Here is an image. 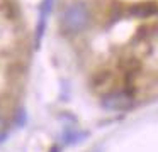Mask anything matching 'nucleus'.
<instances>
[{
    "instance_id": "obj_1",
    "label": "nucleus",
    "mask_w": 158,
    "mask_h": 152,
    "mask_svg": "<svg viewBox=\"0 0 158 152\" xmlns=\"http://www.w3.org/2000/svg\"><path fill=\"white\" fill-rule=\"evenodd\" d=\"M89 20L90 14L85 3H72L61 15V29L65 34H78L89 25Z\"/></svg>"
},
{
    "instance_id": "obj_2",
    "label": "nucleus",
    "mask_w": 158,
    "mask_h": 152,
    "mask_svg": "<svg viewBox=\"0 0 158 152\" xmlns=\"http://www.w3.org/2000/svg\"><path fill=\"white\" fill-rule=\"evenodd\" d=\"M102 107L110 111H123L133 107V95L127 91H112L102 98Z\"/></svg>"
},
{
    "instance_id": "obj_3",
    "label": "nucleus",
    "mask_w": 158,
    "mask_h": 152,
    "mask_svg": "<svg viewBox=\"0 0 158 152\" xmlns=\"http://www.w3.org/2000/svg\"><path fill=\"white\" fill-rule=\"evenodd\" d=\"M53 3L55 0H43L41 7H39V17H38V25H36V47L41 46L43 36L46 30V24H48V17L53 10Z\"/></svg>"
},
{
    "instance_id": "obj_4",
    "label": "nucleus",
    "mask_w": 158,
    "mask_h": 152,
    "mask_svg": "<svg viewBox=\"0 0 158 152\" xmlns=\"http://www.w3.org/2000/svg\"><path fill=\"white\" fill-rule=\"evenodd\" d=\"M158 12V3L150 0V2H139V3H134L127 9V14L133 17H139V19H144V17H150L153 14Z\"/></svg>"
},
{
    "instance_id": "obj_5",
    "label": "nucleus",
    "mask_w": 158,
    "mask_h": 152,
    "mask_svg": "<svg viewBox=\"0 0 158 152\" xmlns=\"http://www.w3.org/2000/svg\"><path fill=\"white\" fill-rule=\"evenodd\" d=\"M141 68V63L136 59V57H127V59L121 61V69L126 74H136Z\"/></svg>"
},
{
    "instance_id": "obj_6",
    "label": "nucleus",
    "mask_w": 158,
    "mask_h": 152,
    "mask_svg": "<svg viewBox=\"0 0 158 152\" xmlns=\"http://www.w3.org/2000/svg\"><path fill=\"white\" fill-rule=\"evenodd\" d=\"M85 132H77V130H70L65 134V142L66 144H73V142H80L83 137H85Z\"/></svg>"
},
{
    "instance_id": "obj_7",
    "label": "nucleus",
    "mask_w": 158,
    "mask_h": 152,
    "mask_svg": "<svg viewBox=\"0 0 158 152\" xmlns=\"http://www.w3.org/2000/svg\"><path fill=\"white\" fill-rule=\"evenodd\" d=\"M7 135V122H5V118L0 115V140Z\"/></svg>"
},
{
    "instance_id": "obj_8",
    "label": "nucleus",
    "mask_w": 158,
    "mask_h": 152,
    "mask_svg": "<svg viewBox=\"0 0 158 152\" xmlns=\"http://www.w3.org/2000/svg\"><path fill=\"white\" fill-rule=\"evenodd\" d=\"M24 122H26V113H24V110H19L17 111V117H15V123H17V125H24Z\"/></svg>"
},
{
    "instance_id": "obj_9",
    "label": "nucleus",
    "mask_w": 158,
    "mask_h": 152,
    "mask_svg": "<svg viewBox=\"0 0 158 152\" xmlns=\"http://www.w3.org/2000/svg\"><path fill=\"white\" fill-rule=\"evenodd\" d=\"M49 152H60V147H58V145H53L51 150H49Z\"/></svg>"
}]
</instances>
